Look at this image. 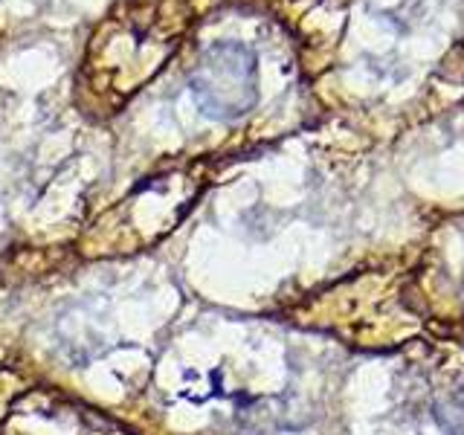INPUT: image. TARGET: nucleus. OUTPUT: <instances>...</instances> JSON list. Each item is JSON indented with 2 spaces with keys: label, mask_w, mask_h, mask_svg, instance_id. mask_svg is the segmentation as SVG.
Returning <instances> with one entry per match:
<instances>
[{
  "label": "nucleus",
  "mask_w": 464,
  "mask_h": 435,
  "mask_svg": "<svg viewBox=\"0 0 464 435\" xmlns=\"http://www.w3.org/2000/svg\"><path fill=\"white\" fill-rule=\"evenodd\" d=\"M200 111L212 120L232 122L256 105V55L238 41H218L200 53L188 76Z\"/></svg>",
  "instance_id": "f257e3e1"
}]
</instances>
